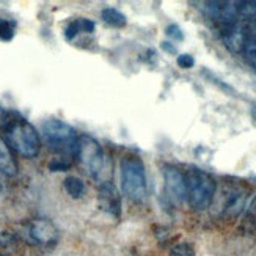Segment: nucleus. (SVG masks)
<instances>
[{
	"label": "nucleus",
	"instance_id": "17",
	"mask_svg": "<svg viewBox=\"0 0 256 256\" xmlns=\"http://www.w3.org/2000/svg\"><path fill=\"white\" fill-rule=\"evenodd\" d=\"M16 24L13 21L0 17V41H11L14 36Z\"/></svg>",
	"mask_w": 256,
	"mask_h": 256
},
{
	"label": "nucleus",
	"instance_id": "2",
	"mask_svg": "<svg viewBox=\"0 0 256 256\" xmlns=\"http://www.w3.org/2000/svg\"><path fill=\"white\" fill-rule=\"evenodd\" d=\"M121 189L130 201L140 203L148 195V183L145 173V164L137 154L128 153L120 160Z\"/></svg>",
	"mask_w": 256,
	"mask_h": 256
},
{
	"label": "nucleus",
	"instance_id": "9",
	"mask_svg": "<svg viewBox=\"0 0 256 256\" xmlns=\"http://www.w3.org/2000/svg\"><path fill=\"white\" fill-rule=\"evenodd\" d=\"M164 181H165L167 198L175 204H181L186 200V193H187L186 175L175 167H165Z\"/></svg>",
	"mask_w": 256,
	"mask_h": 256
},
{
	"label": "nucleus",
	"instance_id": "7",
	"mask_svg": "<svg viewBox=\"0 0 256 256\" xmlns=\"http://www.w3.org/2000/svg\"><path fill=\"white\" fill-rule=\"evenodd\" d=\"M28 238L41 247H54L59 242V228L49 219H36L28 223Z\"/></svg>",
	"mask_w": 256,
	"mask_h": 256
},
{
	"label": "nucleus",
	"instance_id": "15",
	"mask_svg": "<svg viewBox=\"0 0 256 256\" xmlns=\"http://www.w3.org/2000/svg\"><path fill=\"white\" fill-rule=\"evenodd\" d=\"M101 17H102V21L112 25V27H125L126 25V16L123 14L121 11H118L117 8H106V9H102V13H101Z\"/></svg>",
	"mask_w": 256,
	"mask_h": 256
},
{
	"label": "nucleus",
	"instance_id": "4",
	"mask_svg": "<svg viewBox=\"0 0 256 256\" xmlns=\"http://www.w3.org/2000/svg\"><path fill=\"white\" fill-rule=\"evenodd\" d=\"M74 157L77 159L79 165L85 170V173L88 176L94 179H102V175L106 172L107 159L96 138L87 134L79 135L77 143H75Z\"/></svg>",
	"mask_w": 256,
	"mask_h": 256
},
{
	"label": "nucleus",
	"instance_id": "19",
	"mask_svg": "<svg viewBox=\"0 0 256 256\" xmlns=\"http://www.w3.org/2000/svg\"><path fill=\"white\" fill-rule=\"evenodd\" d=\"M168 256H195V249L192 244H187V242H181V244H176L170 249Z\"/></svg>",
	"mask_w": 256,
	"mask_h": 256
},
{
	"label": "nucleus",
	"instance_id": "22",
	"mask_svg": "<svg viewBox=\"0 0 256 256\" xmlns=\"http://www.w3.org/2000/svg\"><path fill=\"white\" fill-rule=\"evenodd\" d=\"M165 33H167V36H170L172 40H176V41H183V38H184V35H183V32H181V28H179L176 24L168 25V27L165 28Z\"/></svg>",
	"mask_w": 256,
	"mask_h": 256
},
{
	"label": "nucleus",
	"instance_id": "5",
	"mask_svg": "<svg viewBox=\"0 0 256 256\" xmlns=\"http://www.w3.org/2000/svg\"><path fill=\"white\" fill-rule=\"evenodd\" d=\"M43 137L49 148L60 156H74L75 143H77V132L68 123L62 120L51 118L43 123Z\"/></svg>",
	"mask_w": 256,
	"mask_h": 256
},
{
	"label": "nucleus",
	"instance_id": "27",
	"mask_svg": "<svg viewBox=\"0 0 256 256\" xmlns=\"http://www.w3.org/2000/svg\"><path fill=\"white\" fill-rule=\"evenodd\" d=\"M0 256H6V255H3V253H0Z\"/></svg>",
	"mask_w": 256,
	"mask_h": 256
},
{
	"label": "nucleus",
	"instance_id": "3",
	"mask_svg": "<svg viewBox=\"0 0 256 256\" xmlns=\"http://www.w3.org/2000/svg\"><path fill=\"white\" fill-rule=\"evenodd\" d=\"M186 200L193 211L209 209L217 192V184L209 173L198 168L189 170L186 175Z\"/></svg>",
	"mask_w": 256,
	"mask_h": 256
},
{
	"label": "nucleus",
	"instance_id": "1",
	"mask_svg": "<svg viewBox=\"0 0 256 256\" xmlns=\"http://www.w3.org/2000/svg\"><path fill=\"white\" fill-rule=\"evenodd\" d=\"M6 145L14 153L25 159H33L41 151V137L38 130L16 112H8V118L3 126Z\"/></svg>",
	"mask_w": 256,
	"mask_h": 256
},
{
	"label": "nucleus",
	"instance_id": "25",
	"mask_svg": "<svg viewBox=\"0 0 256 256\" xmlns=\"http://www.w3.org/2000/svg\"><path fill=\"white\" fill-rule=\"evenodd\" d=\"M249 214L252 215V217H255L256 219V196L252 200V203H250V207H249Z\"/></svg>",
	"mask_w": 256,
	"mask_h": 256
},
{
	"label": "nucleus",
	"instance_id": "11",
	"mask_svg": "<svg viewBox=\"0 0 256 256\" xmlns=\"http://www.w3.org/2000/svg\"><path fill=\"white\" fill-rule=\"evenodd\" d=\"M241 28L244 33V57L253 68H256V19H245Z\"/></svg>",
	"mask_w": 256,
	"mask_h": 256
},
{
	"label": "nucleus",
	"instance_id": "14",
	"mask_svg": "<svg viewBox=\"0 0 256 256\" xmlns=\"http://www.w3.org/2000/svg\"><path fill=\"white\" fill-rule=\"evenodd\" d=\"M63 186H64V191L68 192V195L74 198V200H79V198H82L85 192H87V186H85V183L77 176H68L64 179Z\"/></svg>",
	"mask_w": 256,
	"mask_h": 256
},
{
	"label": "nucleus",
	"instance_id": "18",
	"mask_svg": "<svg viewBox=\"0 0 256 256\" xmlns=\"http://www.w3.org/2000/svg\"><path fill=\"white\" fill-rule=\"evenodd\" d=\"M72 164V157L69 159L68 156H57L49 162V170L51 172H66Z\"/></svg>",
	"mask_w": 256,
	"mask_h": 256
},
{
	"label": "nucleus",
	"instance_id": "26",
	"mask_svg": "<svg viewBox=\"0 0 256 256\" xmlns=\"http://www.w3.org/2000/svg\"><path fill=\"white\" fill-rule=\"evenodd\" d=\"M252 115H253V120L256 121V107H253V109H252Z\"/></svg>",
	"mask_w": 256,
	"mask_h": 256
},
{
	"label": "nucleus",
	"instance_id": "23",
	"mask_svg": "<svg viewBox=\"0 0 256 256\" xmlns=\"http://www.w3.org/2000/svg\"><path fill=\"white\" fill-rule=\"evenodd\" d=\"M80 28H82V32L91 33L94 30V22L90 21V19H80Z\"/></svg>",
	"mask_w": 256,
	"mask_h": 256
},
{
	"label": "nucleus",
	"instance_id": "8",
	"mask_svg": "<svg viewBox=\"0 0 256 256\" xmlns=\"http://www.w3.org/2000/svg\"><path fill=\"white\" fill-rule=\"evenodd\" d=\"M98 204L101 211L113 219L121 217V193L110 181H101L98 186Z\"/></svg>",
	"mask_w": 256,
	"mask_h": 256
},
{
	"label": "nucleus",
	"instance_id": "16",
	"mask_svg": "<svg viewBox=\"0 0 256 256\" xmlns=\"http://www.w3.org/2000/svg\"><path fill=\"white\" fill-rule=\"evenodd\" d=\"M236 13L244 19H256V2L253 0H242V2L234 3Z\"/></svg>",
	"mask_w": 256,
	"mask_h": 256
},
{
	"label": "nucleus",
	"instance_id": "21",
	"mask_svg": "<svg viewBox=\"0 0 256 256\" xmlns=\"http://www.w3.org/2000/svg\"><path fill=\"white\" fill-rule=\"evenodd\" d=\"M178 66L179 68H183V69H189V68H192V66L195 64V60H193V57L192 55H189V54H181L178 57Z\"/></svg>",
	"mask_w": 256,
	"mask_h": 256
},
{
	"label": "nucleus",
	"instance_id": "12",
	"mask_svg": "<svg viewBox=\"0 0 256 256\" xmlns=\"http://www.w3.org/2000/svg\"><path fill=\"white\" fill-rule=\"evenodd\" d=\"M220 35H222L225 46L228 47L231 52H242L244 33H242L241 24H233V25L220 28Z\"/></svg>",
	"mask_w": 256,
	"mask_h": 256
},
{
	"label": "nucleus",
	"instance_id": "10",
	"mask_svg": "<svg viewBox=\"0 0 256 256\" xmlns=\"http://www.w3.org/2000/svg\"><path fill=\"white\" fill-rule=\"evenodd\" d=\"M207 16L215 24H219L220 28L238 24V13H236L234 3L230 2H207L206 3Z\"/></svg>",
	"mask_w": 256,
	"mask_h": 256
},
{
	"label": "nucleus",
	"instance_id": "24",
	"mask_svg": "<svg viewBox=\"0 0 256 256\" xmlns=\"http://www.w3.org/2000/svg\"><path fill=\"white\" fill-rule=\"evenodd\" d=\"M160 47H162V49L165 51V52H168V54H176V49H175V46H172L170 43H167V41H164L162 44H160Z\"/></svg>",
	"mask_w": 256,
	"mask_h": 256
},
{
	"label": "nucleus",
	"instance_id": "20",
	"mask_svg": "<svg viewBox=\"0 0 256 256\" xmlns=\"http://www.w3.org/2000/svg\"><path fill=\"white\" fill-rule=\"evenodd\" d=\"M82 32V28H80V19H75V21L69 22V25L66 27V30H64V38L68 41L74 40L75 36H77V33Z\"/></svg>",
	"mask_w": 256,
	"mask_h": 256
},
{
	"label": "nucleus",
	"instance_id": "6",
	"mask_svg": "<svg viewBox=\"0 0 256 256\" xmlns=\"http://www.w3.org/2000/svg\"><path fill=\"white\" fill-rule=\"evenodd\" d=\"M247 191L239 186H226L220 192L219 196H214L212 207H214V215L219 219H236L242 214L247 204Z\"/></svg>",
	"mask_w": 256,
	"mask_h": 256
},
{
	"label": "nucleus",
	"instance_id": "13",
	"mask_svg": "<svg viewBox=\"0 0 256 256\" xmlns=\"http://www.w3.org/2000/svg\"><path fill=\"white\" fill-rule=\"evenodd\" d=\"M0 173L5 176L17 175V162L11 153V148L6 145L3 138H0Z\"/></svg>",
	"mask_w": 256,
	"mask_h": 256
}]
</instances>
